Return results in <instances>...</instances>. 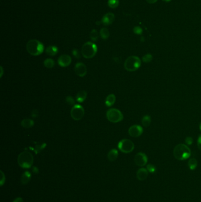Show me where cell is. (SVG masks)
I'll list each match as a JSON object with an SVG mask.
<instances>
[{
    "mask_svg": "<svg viewBox=\"0 0 201 202\" xmlns=\"http://www.w3.org/2000/svg\"><path fill=\"white\" fill-rule=\"evenodd\" d=\"M191 151L188 146L184 144H179L174 148L175 158L180 161L185 160L190 157Z\"/></svg>",
    "mask_w": 201,
    "mask_h": 202,
    "instance_id": "1",
    "label": "cell"
},
{
    "mask_svg": "<svg viewBox=\"0 0 201 202\" xmlns=\"http://www.w3.org/2000/svg\"><path fill=\"white\" fill-rule=\"evenodd\" d=\"M27 50L30 55L37 56L43 53L44 50L43 44L36 39H32L28 42Z\"/></svg>",
    "mask_w": 201,
    "mask_h": 202,
    "instance_id": "2",
    "label": "cell"
},
{
    "mask_svg": "<svg viewBox=\"0 0 201 202\" xmlns=\"http://www.w3.org/2000/svg\"><path fill=\"white\" fill-rule=\"evenodd\" d=\"M17 162L19 166L22 169H30L32 167L34 163L33 154L27 151H23L18 155Z\"/></svg>",
    "mask_w": 201,
    "mask_h": 202,
    "instance_id": "3",
    "label": "cell"
},
{
    "mask_svg": "<svg viewBox=\"0 0 201 202\" xmlns=\"http://www.w3.org/2000/svg\"><path fill=\"white\" fill-rule=\"evenodd\" d=\"M98 52V47L96 44L87 42L82 46L81 53L82 55L86 59H92Z\"/></svg>",
    "mask_w": 201,
    "mask_h": 202,
    "instance_id": "4",
    "label": "cell"
},
{
    "mask_svg": "<svg viewBox=\"0 0 201 202\" xmlns=\"http://www.w3.org/2000/svg\"><path fill=\"white\" fill-rule=\"evenodd\" d=\"M141 60L136 56H131L125 60L124 67L126 71H135L140 68Z\"/></svg>",
    "mask_w": 201,
    "mask_h": 202,
    "instance_id": "5",
    "label": "cell"
},
{
    "mask_svg": "<svg viewBox=\"0 0 201 202\" xmlns=\"http://www.w3.org/2000/svg\"><path fill=\"white\" fill-rule=\"evenodd\" d=\"M106 117L109 121L113 123H117L123 120V115L119 109L111 108L106 113Z\"/></svg>",
    "mask_w": 201,
    "mask_h": 202,
    "instance_id": "6",
    "label": "cell"
},
{
    "mask_svg": "<svg viewBox=\"0 0 201 202\" xmlns=\"http://www.w3.org/2000/svg\"><path fill=\"white\" fill-rule=\"evenodd\" d=\"M120 151L125 154H128L132 152L135 148V145L133 142L128 139L122 140L117 145Z\"/></svg>",
    "mask_w": 201,
    "mask_h": 202,
    "instance_id": "7",
    "label": "cell"
},
{
    "mask_svg": "<svg viewBox=\"0 0 201 202\" xmlns=\"http://www.w3.org/2000/svg\"><path fill=\"white\" fill-rule=\"evenodd\" d=\"M84 109L82 105L76 104L73 106L71 109L70 115L71 118L75 121H80L82 120L84 115Z\"/></svg>",
    "mask_w": 201,
    "mask_h": 202,
    "instance_id": "8",
    "label": "cell"
},
{
    "mask_svg": "<svg viewBox=\"0 0 201 202\" xmlns=\"http://www.w3.org/2000/svg\"><path fill=\"white\" fill-rule=\"evenodd\" d=\"M147 160L148 159L145 153L141 152L137 153L134 159L135 164L139 167H143L146 165Z\"/></svg>",
    "mask_w": 201,
    "mask_h": 202,
    "instance_id": "9",
    "label": "cell"
},
{
    "mask_svg": "<svg viewBox=\"0 0 201 202\" xmlns=\"http://www.w3.org/2000/svg\"><path fill=\"white\" fill-rule=\"evenodd\" d=\"M128 132L129 135L133 138L140 137L143 132V129L141 126L139 125H134L131 126L129 128Z\"/></svg>",
    "mask_w": 201,
    "mask_h": 202,
    "instance_id": "10",
    "label": "cell"
},
{
    "mask_svg": "<svg viewBox=\"0 0 201 202\" xmlns=\"http://www.w3.org/2000/svg\"><path fill=\"white\" fill-rule=\"evenodd\" d=\"M74 71L77 76L83 77L85 76L87 73V67L83 63L78 62L75 65Z\"/></svg>",
    "mask_w": 201,
    "mask_h": 202,
    "instance_id": "11",
    "label": "cell"
},
{
    "mask_svg": "<svg viewBox=\"0 0 201 202\" xmlns=\"http://www.w3.org/2000/svg\"><path fill=\"white\" fill-rule=\"evenodd\" d=\"M71 63V58L69 55H63L58 59V64L61 67H65L70 65Z\"/></svg>",
    "mask_w": 201,
    "mask_h": 202,
    "instance_id": "12",
    "label": "cell"
},
{
    "mask_svg": "<svg viewBox=\"0 0 201 202\" xmlns=\"http://www.w3.org/2000/svg\"><path fill=\"white\" fill-rule=\"evenodd\" d=\"M115 16L112 12H108L106 14L102 19V22L104 26H109L114 22Z\"/></svg>",
    "mask_w": 201,
    "mask_h": 202,
    "instance_id": "13",
    "label": "cell"
},
{
    "mask_svg": "<svg viewBox=\"0 0 201 202\" xmlns=\"http://www.w3.org/2000/svg\"><path fill=\"white\" fill-rule=\"evenodd\" d=\"M148 175H149V171H147L146 169L141 168L138 170L136 174V176L139 180L143 181L146 179L147 177H148Z\"/></svg>",
    "mask_w": 201,
    "mask_h": 202,
    "instance_id": "14",
    "label": "cell"
},
{
    "mask_svg": "<svg viewBox=\"0 0 201 202\" xmlns=\"http://www.w3.org/2000/svg\"><path fill=\"white\" fill-rule=\"evenodd\" d=\"M31 179V173L28 171H26L22 173L20 181L22 185H27L28 183L30 182Z\"/></svg>",
    "mask_w": 201,
    "mask_h": 202,
    "instance_id": "15",
    "label": "cell"
},
{
    "mask_svg": "<svg viewBox=\"0 0 201 202\" xmlns=\"http://www.w3.org/2000/svg\"><path fill=\"white\" fill-rule=\"evenodd\" d=\"M87 92L84 90H82L78 92L77 93L76 96V99L77 101L79 103H82L87 98Z\"/></svg>",
    "mask_w": 201,
    "mask_h": 202,
    "instance_id": "16",
    "label": "cell"
},
{
    "mask_svg": "<svg viewBox=\"0 0 201 202\" xmlns=\"http://www.w3.org/2000/svg\"><path fill=\"white\" fill-rule=\"evenodd\" d=\"M58 52L59 49L55 46H49L45 49V53H47V55L50 56H55L57 54Z\"/></svg>",
    "mask_w": 201,
    "mask_h": 202,
    "instance_id": "17",
    "label": "cell"
},
{
    "mask_svg": "<svg viewBox=\"0 0 201 202\" xmlns=\"http://www.w3.org/2000/svg\"><path fill=\"white\" fill-rule=\"evenodd\" d=\"M119 155L118 151L116 149H112L108 154V159L110 161H114Z\"/></svg>",
    "mask_w": 201,
    "mask_h": 202,
    "instance_id": "18",
    "label": "cell"
},
{
    "mask_svg": "<svg viewBox=\"0 0 201 202\" xmlns=\"http://www.w3.org/2000/svg\"><path fill=\"white\" fill-rule=\"evenodd\" d=\"M116 99V96L114 95V94H110L106 98L105 105L108 107L112 106L115 103Z\"/></svg>",
    "mask_w": 201,
    "mask_h": 202,
    "instance_id": "19",
    "label": "cell"
},
{
    "mask_svg": "<svg viewBox=\"0 0 201 202\" xmlns=\"http://www.w3.org/2000/svg\"><path fill=\"white\" fill-rule=\"evenodd\" d=\"M34 125V121L28 118H26L22 120L21 122V126L25 128H30L33 126Z\"/></svg>",
    "mask_w": 201,
    "mask_h": 202,
    "instance_id": "20",
    "label": "cell"
},
{
    "mask_svg": "<svg viewBox=\"0 0 201 202\" xmlns=\"http://www.w3.org/2000/svg\"><path fill=\"white\" fill-rule=\"evenodd\" d=\"M151 117L149 115H145L141 120V124L145 128H147L151 125Z\"/></svg>",
    "mask_w": 201,
    "mask_h": 202,
    "instance_id": "21",
    "label": "cell"
},
{
    "mask_svg": "<svg viewBox=\"0 0 201 202\" xmlns=\"http://www.w3.org/2000/svg\"><path fill=\"white\" fill-rule=\"evenodd\" d=\"M188 167H189V169L191 170H194L198 166L197 160L195 159V158H191L188 161Z\"/></svg>",
    "mask_w": 201,
    "mask_h": 202,
    "instance_id": "22",
    "label": "cell"
},
{
    "mask_svg": "<svg viewBox=\"0 0 201 202\" xmlns=\"http://www.w3.org/2000/svg\"><path fill=\"white\" fill-rule=\"evenodd\" d=\"M100 35L102 38L106 40L109 38L110 36L109 30L107 28H102L100 31Z\"/></svg>",
    "mask_w": 201,
    "mask_h": 202,
    "instance_id": "23",
    "label": "cell"
},
{
    "mask_svg": "<svg viewBox=\"0 0 201 202\" xmlns=\"http://www.w3.org/2000/svg\"><path fill=\"white\" fill-rule=\"evenodd\" d=\"M55 62L52 59H46L44 61V66L48 69H51L55 66Z\"/></svg>",
    "mask_w": 201,
    "mask_h": 202,
    "instance_id": "24",
    "label": "cell"
},
{
    "mask_svg": "<svg viewBox=\"0 0 201 202\" xmlns=\"http://www.w3.org/2000/svg\"><path fill=\"white\" fill-rule=\"evenodd\" d=\"M90 37L93 42H96L98 38V33L96 29H93L90 33Z\"/></svg>",
    "mask_w": 201,
    "mask_h": 202,
    "instance_id": "25",
    "label": "cell"
},
{
    "mask_svg": "<svg viewBox=\"0 0 201 202\" xmlns=\"http://www.w3.org/2000/svg\"><path fill=\"white\" fill-rule=\"evenodd\" d=\"M108 6L111 8H116L119 5V0H108Z\"/></svg>",
    "mask_w": 201,
    "mask_h": 202,
    "instance_id": "26",
    "label": "cell"
},
{
    "mask_svg": "<svg viewBox=\"0 0 201 202\" xmlns=\"http://www.w3.org/2000/svg\"><path fill=\"white\" fill-rule=\"evenodd\" d=\"M45 146H46V144L45 143H43L41 144H38V145H37L34 147L33 150L36 153V154H38L40 151H41L43 150L44 148L45 147Z\"/></svg>",
    "mask_w": 201,
    "mask_h": 202,
    "instance_id": "27",
    "label": "cell"
},
{
    "mask_svg": "<svg viewBox=\"0 0 201 202\" xmlns=\"http://www.w3.org/2000/svg\"><path fill=\"white\" fill-rule=\"evenodd\" d=\"M153 60V56L150 54V53H147L145 55H144L142 57V60L143 62L146 63H150L151 62H152Z\"/></svg>",
    "mask_w": 201,
    "mask_h": 202,
    "instance_id": "28",
    "label": "cell"
},
{
    "mask_svg": "<svg viewBox=\"0 0 201 202\" xmlns=\"http://www.w3.org/2000/svg\"><path fill=\"white\" fill-rule=\"evenodd\" d=\"M65 101L68 105L71 106H74L75 105V100L71 96H68L65 98Z\"/></svg>",
    "mask_w": 201,
    "mask_h": 202,
    "instance_id": "29",
    "label": "cell"
},
{
    "mask_svg": "<svg viewBox=\"0 0 201 202\" xmlns=\"http://www.w3.org/2000/svg\"><path fill=\"white\" fill-rule=\"evenodd\" d=\"M146 169L151 173H154L156 171V167L153 164H149L148 165H147Z\"/></svg>",
    "mask_w": 201,
    "mask_h": 202,
    "instance_id": "30",
    "label": "cell"
},
{
    "mask_svg": "<svg viewBox=\"0 0 201 202\" xmlns=\"http://www.w3.org/2000/svg\"><path fill=\"white\" fill-rule=\"evenodd\" d=\"M0 173H1V179H0V186H2L5 182H6V175H4V173L2 172V171H0Z\"/></svg>",
    "mask_w": 201,
    "mask_h": 202,
    "instance_id": "31",
    "label": "cell"
},
{
    "mask_svg": "<svg viewBox=\"0 0 201 202\" xmlns=\"http://www.w3.org/2000/svg\"><path fill=\"white\" fill-rule=\"evenodd\" d=\"M133 32L135 34H137V35H141L143 33V30L141 27L136 26L133 28Z\"/></svg>",
    "mask_w": 201,
    "mask_h": 202,
    "instance_id": "32",
    "label": "cell"
},
{
    "mask_svg": "<svg viewBox=\"0 0 201 202\" xmlns=\"http://www.w3.org/2000/svg\"><path fill=\"white\" fill-rule=\"evenodd\" d=\"M185 142L186 143V145H192L193 144L194 140H193V138L192 137H186L185 138Z\"/></svg>",
    "mask_w": 201,
    "mask_h": 202,
    "instance_id": "33",
    "label": "cell"
},
{
    "mask_svg": "<svg viewBox=\"0 0 201 202\" xmlns=\"http://www.w3.org/2000/svg\"><path fill=\"white\" fill-rule=\"evenodd\" d=\"M72 53H73V56H74L76 58H77V59H79V58L80 57V55L79 54V50H73V52H72Z\"/></svg>",
    "mask_w": 201,
    "mask_h": 202,
    "instance_id": "34",
    "label": "cell"
},
{
    "mask_svg": "<svg viewBox=\"0 0 201 202\" xmlns=\"http://www.w3.org/2000/svg\"><path fill=\"white\" fill-rule=\"evenodd\" d=\"M197 145H198V147L201 151V135H200L198 138V141H197Z\"/></svg>",
    "mask_w": 201,
    "mask_h": 202,
    "instance_id": "35",
    "label": "cell"
},
{
    "mask_svg": "<svg viewBox=\"0 0 201 202\" xmlns=\"http://www.w3.org/2000/svg\"><path fill=\"white\" fill-rule=\"evenodd\" d=\"M38 111H37V109H35V110L33 111V112H32V114H31V115H32V117H33V118H37V117L38 116Z\"/></svg>",
    "mask_w": 201,
    "mask_h": 202,
    "instance_id": "36",
    "label": "cell"
},
{
    "mask_svg": "<svg viewBox=\"0 0 201 202\" xmlns=\"http://www.w3.org/2000/svg\"><path fill=\"white\" fill-rule=\"evenodd\" d=\"M13 202H24V200L21 197H17L13 200Z\"/></svg>",
    "mask_w": 201,
    "mask_h": 202,
    "instance_id": "37",
    "label": "cell"
},
{
    "mask_svg": "<svg viewBox=\"0 0 201 202\" xmlns=\"http://www.w3.org/2000/svg\"><path fill=\"white\" fill-rule=\"evenodd\" d=\"M33 172L34 174H38L39 173V169H38V167L34 166L33 167Z\"/></svg>",
    "mask_w": 201,
    "mask_h": 202,
    "instance_id": "38",
    "label": "cell"
},
{
    "mask_svg": "<svg viewBox=\"0 0 201 202\" xmlns=\"http://www.w3.org/2000/svg\"><path fill=\"white\" fill-rule=\"evenodd\" d=\"M146 1L147 3L151 4H154V3L156 2L158 0H146Z\"/></svg>",
    "mask_w": 201,
    "mask_h": 202,
    "instance_id": "39",
    "label": "cell"
},
{
    "mask_svg": "<svg viewBox=\"0 0 201 202\" xmlns=\"http://www.w3.org/2000/svg\"><path fill=\"white\" fill-rule=\"evenodd\" d=\"M1 77H2L3 74V68L2 66H1Z\"/></svg>",
    "mask_w": 201,
    "mask_h": 202,
    "instance_id": "40",
    "label": "cell"
},
{
    "mask_svg": "<svg viewBox=\"0 0 201 202\" xmlns=\"http://www.w3.org/2000/svg\"><path fill=\"white\" fill-rule=\"evenodd\" d=\"M163 1H165V2H170V1H171V0H163Z\"/></svg>",
    "mask_w": 201,
    "mask_h": 202,
    "instance_id": "41",
    "label": "cell"
},
{
    "mask_svg": "<svg viewBox=\"0 0 201 202\" xmlns=\"http://www.w3.org/2000/svg\"><path fill=\"white\" fill-rule=\"evenodd\" d=\"M199 129H200V130L201 131V124H200V125H199Z\"/></svg>",
    "mask_w": 201,
    "mask_h": 202,
    "instance_id": "42",
    "label": "cell"
}]
</instances>
